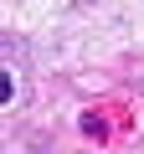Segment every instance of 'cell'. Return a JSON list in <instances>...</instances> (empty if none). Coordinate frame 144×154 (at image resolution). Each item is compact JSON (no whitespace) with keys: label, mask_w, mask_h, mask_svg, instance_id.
<instances>
[{"label":"cell","mask_w":144,"mask_h":154,"mask_svg":"<svg viewBox=\"0 0 144 154\" xmlns=\"http://www.w3.org/2000/svg\"><path fill=\"white\" fill-rule=\"evenodd\" d=\"M16 98V88H11V72H0V103H11Z\"/></svg>","instance_id":"6da1fadb"}]
</instances>
